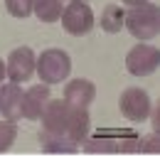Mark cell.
I'll use <instances>...</instances> for the list:
<instances>
[{"instance_id":"obj_12","label":"cell","mask_w":160,"mask_h":160,"mask_svg":"<svg viewBox=\"0 0 160 160\" xmlns=\"http://www.w3.org/2000/svg\"><path fill=\"white\" fill-rule=\"evenodd\" d=\"M37 138H40V145H42L44 153H77V150H79L72 140L64 138V136H54V133L42 131Z\"/></svg>"},{"instance_id":"obj_11","label":"cell","mask_w":160,"mask_h":160,"mask_svg":"<svg viewBox=\"0 0 160 160\" xmlns=\"http://www.w3.org/2000/svg\"><path fill=\"white\" fill-rule=\"evenodd\" d=\"M89 128H91L89 111H86V108H77V106H72L69 118H67V128H64V136L79 148L81 143L89 138Z\"/></svg>"},{"instance_id":"obj_2","label":"cell","mask_w":160,"mask_h":160,"mask_svg":"<svg viewBox=\"0 0 160 160\" xmlns=\"http://www.w3.org/2000/svg\"><path fill=\"white\" fill-rule=\"evenodd\" d=\"M37 74L44 84H59L72 72V59L64 49H44L37 57Z\"/></svg>"},{"instance_id":"obj_5","label":"cell","mask_w":160,"mask_h":160,"mask_svg":"<svg viewBox=\"0 0 160 160\" xmlns=\"http://www.w3.org/2000/svg\"><path fill=\"white\" fill-rule=\"evenodd\" d=\"M59 20H62V27L69 35L81 37V35L91 32V27H94V12H91V8L86 2H69L64 8Z\"/></svg>"},{"instance_id":"obj_4","label":"cell","mask_w":160,"mask_h":160,"mask_svg":"<svg viewBox=\"0 0 160 160\" xmlns=\"http://www.w3.org/2000/svg\"><path fill=\"white\" fill-rule=\"evenodd\" d=\"M118 106L123 118H128L131 123H143L150 113V96H148V91H143L138 86H131L121 94Z\"/></svg>"},{"instance_id":"obj_22","label":"cell","mask_w":160,"mask_h":160,"mask_svg":"<svg viewBox=\"0 0 160 160\" xmlns=\"http://www.w3.org/2000/svg\"><path fill=\"white\" fill-rule=\"evenodd\" d=\"M8 77V72H5V64H2V59H0V81Z\"/></svg>"},{"instance_id":"obj_3","label":"cell","mask_w":160,"mask_h":160,"mask_svg":"<svg viewBox=\"0 0 160 160\" xmlns=\"http://www.w3.org/2000/svg\"><path fill=\"white\" fill-rule=\"evenodd\" d=\"M158 67H160V49L153 44H136L126 57V69L133 77H148Z\"/></svg>"},{"instance_id":"obj_6","label":"cell","mask_w":160,"mask_h":160,"mask_svg":"<svg viewBox=\"0 0 160 160\" xmlns=\"http://www.w3.org/2000/svg\"><path fill=\"white\" fill-rule=\"evenodd\" d=\"M35 67H37L35 52H32L30 47H18V49L10 52L8 64H5V72H8V79H10V81L22 84V81H27L30 77H32Z\"/></svg>"},{"instance_id":"obj_16","label":"cell","mask_w":160,"mask_h":160,"mask_svg":"<svg viewBox=\"0 0 160 160\" xmlns=\"http://www.w3.org/2000/svg\"><path fill=\"white\" fill-rule=\"evenodd\" d=\"M18 138V123L10 118L0 121V153H5Z\"/></svg>"},{"instance_id":"obj_7","label":"cell","mask_w":160,"mask_h":160,"mask_svg":"<svg viewBox=\"0 0 160 160\" xmlns=\"http://www.w3.org/2000/svg\"><path fill=\"white\" fill-rule=\"evenodd\" d=\"M69 111H72V106H69L64 99H49L44 113H42V131L54 133V136H64ZM64 138H67V136H64Z\"/></svg>"},{"instance_id":"obj_10","label":"cell","mask_w":160,"mask_h":160,"mask_svg":"<svg viewBox=\"0 0 160 160\" xmlns=\"http://www.w3.org/2000/svg\"><path fill=\"white\" fill-rule=\"evenodd\" d=\"M96 99V86L89 79H72L64 86V101L77 108H89V103Z\"/></svg>"},{"instance_id":"obj_19","label":"cell","mask_w":160,"mask_h":160,"mask_svg":"<svg viewBox=\"0 0 160 160\" xmlns=\"http://www.w3.org/2000/svg\"><path fill=\"white\" fill-rule=\"evenodd\" d=\"M140 153H160V133L140 136Z\"/></svg>"},{"instance_id":"obj_14","label":"cell","mask_w":160,"mask_h":160,"mask_svg":"<svg viewBox=\"0 0 160 160\" xmlns=\"http://www.w3.org/2000/svg\"><path fill=\"white\" fill-rule=\"evenodd\" d=\"M101 27L106 30V32H121L123 30V10H121L118 5H106L103 8V12H101Z\"/></svg>"},{"instance_id":"obj_21","label":"cell","mask_w":160,"mask_h":160,"mask_svg":"<svg viewBox=\"0 0 160 160\" xmlns=\"http://www.w3.org/2000/svg\"><path fill=\"white\" fill-rule=\"evenodd\" d=\"M128 8H136V5H143V2H148V0H123Z\"/></svg>"},{"instance_id":"obj_23","label":"cell","mask_w":160,"mask_h":160,"mask_svg":"<svg viewBox=\"0 0 160 160\" xmlns=\"http://www.w3.org/2000/svg\"><path fill=\"white\" fill-rule=\"evenodd\" d=\"M72 2H86V0H72Z\"/></svg>"},{"instance_id":"obj_8","label":"cell","mask_w":160,"mask_h":160,"mask_svg":"<svg viewBox=\"0 0 160 160\" xmlns=\"http://www.w3.org/2000/svg\"><path fill=\"white\" fill-rule=\"evenodd\" d=\"M49 99H52V94H49V84L30 86V89L22 94V118H30V121L42 118V113H44Z\"/></svg>"},{"instance_id":"obj_17","label":"cell","mask_w":160,"mask_h":160,"mask_svg":"<svg viewBox=\"0 0 160 160\" xmlns=\"http://www.w3.org/2000/svg\"><path fill=\"white\" fill-rule=\"evenodd\" d=\"M5 8L12 18L18 20H25L32 15V8H35V0H5Z\"/></svg>"},{"instance_id":"obj_20","label":"cell","mask_w":160,"mask_h":160,"mask_svg":"<svg viewBox=\"0 0 160 160\" xmlns=\"http://www.w3.org/2000/svg\"><path fill=\"white\" fill-rule=\"evenodd\" d=\"M148 118H150V123H153V133H160V106H150Z\"/></svg>"},{"instance_id":"obj_18","label":"cell","mask_w":160,"mask_h":160,"mask_svg":"<svg viewBox=\"0 0 160 160\" xmlns=\"http://www.w3.org/2000/svg\"><path fill=\"white\" fill-rule=\"evenodd\" d=\"M116 153H140V136H128L116 143Z\"/></svg>"},{"instance_id":"obj_13","label":"cell","mask_w":160,"mask_h":160,"mask_svg":"<svg viewBox=\"0 0 160 160\" xmlns=\"http://www.w3.org/2000/svg\"><path fill=\"white\" fill-rule=\"evenodd\" d=\"M32 12L42 22H57L62 18V12H64V2L62 0H35Z\"/></svg>"},{"instance_id":"obj_15","label":"cell","mask_w":160,"mask_h":160,"mask_svg":"<svg viewBox=\"0 0 160 160\" xmlns=\"http://www.w3.org/2000/svg\"><path fill=\"white\" fill-rule=\"evenodd\" d=\"M86 153H116V140L106 138V136H96V138H86L84 143Z\"/></svg>"},{"instance_id":"obj_9","label":"cell","mask_w":160,"mask_h":160,"mask_svg":"<svg viewBox=\"0 0 160 160\" xmlns=\"http://www.w3.org/2000/svg\"><path fill=\"white\" fill-rule=\"evenodd\" d=\"M22 91L20 84H0V116L10 121L22 118Z\"/></svg>"},{"instance_id":"obj_1","label":"cell","mask_w":160,"mask_h":160,"mask_svg":"<svg viewBox=\"0 0 160 160\" xmlns=\"http://www.w3.org/2000/svg\"><path fill=\"white\" fill-rule=\"evenodd\" d=\"M123 27H128V32L136 40H153L160 32V10L153 2H143L131 8L128 12H123Z\"/></svg>"}]
</instances>
